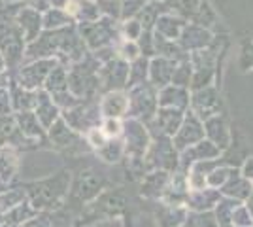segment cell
<instances>
[{"label":"cell","mask_w":253,"mask_h":227,"mask_svg":"<svg viewBox=\"0 0 253 227\" xmlns=\"http://www.w3.org/2000/svg\"><path fill=\"white\" fill-rule=\"evenodd\" d=\"M100 61L95 55L89 53L70 65L68 70V89L78 98H91L100 89Z\"/></svg>","instance_id":"1"},{"label":"cell","mask_w":253,"mask_h":227,"mask_svg":"<svg viewBox=\"0 0 253 227\" xmlns=\"http://www.w3.org/2000/svg\"><path fill=\"white\" fill-rule=\"evenodd\" d=\"M27 45L29 44L25 40V34L15 23V19L0 21V51L4 53L10 68L23 65Z\"/></svg>","instance_id":"2"},{"label":"cell","mask_w":253,"mask_h":227,"mask_svg":"<svg viewBox=\"0 0 253 227\" xmlns=\"http://www.w3.org/2000/svg\"><path fill=\"white\" fill-rule=\"evenodd\" d=\"M68 185H70V173H59L55 178L43 180L34 185V189L31 191V205L36 210L59 205L68 191Z\"/></svg>","instance_id":"3"},{"label":"cell","mask_w":253,"mask_h":227,"mask_svg":"<svg viewBox=\"0 0 253 227\" xmlns=\"http://www.w3.org/2000/svg\"><path fill=\"white\" fill-rule=\"evenodd\" d=\"M119 19H112V17H100L98 21L93 23H80L78 31L84 38L85 45L89 51H96L100 47H108L116 42L117 27L116 23Z\"/></svg>","instance_id":"4"},{"label":"cell","mask_w":253,"mask_h":227,"mask_svg":"<svg viewBox=\"0 0 253 227\" xmlns=\"http://www.w3.org/2000/svg\"><path fill=\"white\" fill-rule=\"evenodd\" d=\"M57 63H61V61L59 59H32V61H25L23 65L17 66L13 82L19 84L21 87H27V89L40 91V89H43L47 76L57 66Z\"/></svg>","instance_id":"5"},{"label":"cell","mask_w":253,"mask_h":227,"mask_svg":"<svg viewBox=\"0 0 253 227\" xmlns=\"http://www.w3.org/2000/svg\"><path fill=\"white\" fill-rule=\"evenodd\" d=\"M63 118L74 131L87 133L95 127H100L104 116L100 112V102H93L91 98H84L74 108L63 112Z\"/></svg>","instance_id":"6"},{"label":"cell","mask_w":253,"mask_h":227,"mask_svg":"<svg viewBox=\"0 0 253 227\" xmlns=\"http://www.w3.org/2000/svg\"><path fill=\"white\" fill-rule=\"evenodd\" d=\"M128 74H130V63L121 59L119 55L106 61L104 65L100 66V89L102 91H117L128 86Z\"/></svg>","instance_id":"7"},{"label":"cell","mask_w":253,"mask_h":227,"mask_svg":"<svg viewBox=\"0 0 253 227\" xmlns=\"http://www.w3.org/2000/svg\"><path fill=\"white\" fill-rule=\"evenodd\" d=\"M15 23L19 25V29H21L23 34H25L27 44L34 42V40L45 31V29H43V13L38 10H34L29 4H23L21 8H19L17 15H15Z\"/></svg>","instance_id":"8"},{"label":"cell","mask_w":253,"mask_h":227,"mask_svg":"<svg viewBox=\"0 0 253 227\" xmlns=\"http://www.w3.org/2000/svg\"><path fill=\"white\" fill-rule=\"evenodd\" d=\"M128 95L123 89L108 91L100 98V112L104 118H123L128 112Z\"/></svg>","instance_id":"9"},{"label":"cell","mask_w":253,"mask_h":227,"mask_svg":"<svg viewBox=\"0 0 253 227\" xmlns=\"http://www.w3.org/2000/svg\"><path fill=\"white\" fill-rule=\"evenodd\" d=\"M36 116L42 121V125L45 127V131L51 129V125L57 121V119L63 116V110L57 106V102L53 100L51 93H47L45 89H40L38 91V104H36Z\"/></svg>","instance_id":"10"},{"label":"cell","mask_w":253,"mask_h":227,"mask_svg":"<svg viewBox=\"0 0 253 227\" xmlns=\"http://www.w3.org/2000/svg\"><path fill=\"white\" fill-rule=\"evenodd\" d=\"M15 123H17V131L27 138H42L43 133H45V127L38 119L34 110L15 112Z\"/></svg>","instance_id":"11"},{"label":"cell","mask_w":253,"mask_h":227,"mask_svg":"<svg viewBox=\"0 0 253 227\" xmlns=\"http://www.w3.org/2000/svg\"><path fill=\"white\" fill-rule=\"evenodd\" d=\"M100 185H102V180L96 176L93 171H82L78 180H76L74 185V195L82 201H91L95 199L98 191H100Z\"/></svg>","instance_id":"12"},{"label":"cell","mask_w":253,"mask_h":227,"mask_svg":"<svg viewBox=\"0 0 253 227\" xmlns=\"http://www.w3.org/2000/svg\"><path fill=\"white\" fill-rule=\"evenodd\" d=\"M10 91H11V100H13V110L15 112H27V110L36 108V104H38V91L21 87L19 84H15V82H11Z\"/></svg>","instance_id":"13"},{"label":"cell","mask_w":253,"mask_h":227,"mask_svg":"<svg viewBox=\"0 0 253 227\" xmlns=\"http://www.w3.org/2000/svg\"><path fill=\"white\" fill-rule=\"evenodd\" d=\"M76 25V19L72 15V11L66 8H49L47 11H43V29L45 31H61L66 27Z\"/></svg>","instance_id":"14"},{"label":"cell","mask_w":253,"mask_h":227,"mask_svg":"<svg viewBox=\"0 0 253 227\" xmlns=\"http://www.w3.org/2000/svg\"><path fill=\"white\" fill-rule=\"evenodd\" d=\"M68 10L72 11L76 25L98 21L102 17V11H100V8H98V4H96L95 0H74Z\"/></svg>","instance_id":"15"},{"label":"cell","mask_w":253,"mask_h":227,"mask_svg":"<svg viewBox=\"0 0 253 227\" xmlns=\"http://www.w3.org/2000/svg\"><path fill=\"white\" fill-rule=\"evenodd\" d=\"M76 133H78V131L72 129V127L66 123V119L61 116V118L51 125L49 136H51V140L55 142L57 146H61V148H72V146H76V144L80 142Z\"/></svg>","instance_id":"16"},{"label":"cell","mask_w":253,"mask_h":227,"mask_svg":"<svg viewBox=\"0 0 253 227\" xmlns=\"http://www.w3.org/2000/svg\"><path fill=\"white\" fill-rule=\"evenodd\" d=\"M19 167V155L13 146H0V182H10Z\"/></svg>","instance_id":"17"},{"label":"cell","mask_w":253,"mask_h":227,"mask_svg":"<svg viewBox=\"0 0 253 227\" xmlns=\"http://www.w3.org/2000/svg\"><path fill=\"white\" fill-rule=\"evenodd\" d=\"M172 66H174L172 61L165 59V57H159V59L149 61V78H151L153 86L167 87L170 78L174 76V68Z\"/></svg>","instance_id":"18"},{"label":"cell","mask_w":253,"mask_h":227,"mask_svg":"<svg viewBox=\"0 0 253 227\" xmlns=\"http://www.w3.org/2000/svg\"><path fill=\"white\" fill-rule=\"evenodd\" d=\"M68 70H70V65H64V63H57V66L53 68L47 80H45V86L43 89L47 93H61V91H66L68 89Z\"/></svg>","instance_id":"19"},{"label":"cell","mask_w":253,"mask_h":227,"mask_svg":"<svg viewBox=\"0 0 253 227\" xmlns=\"http://www.w3.org/2000/svg\"><path fill=\"white\" fill-rule=\"evenodd\" d=\"M34 206H29V203H21L19 206H15V208H11L10 212L4 216V224L6 226H23L25 222H29V220H32V216H34Z\"/></svg>","instance_id":"20"},{"label":"cell","mask_w":253,"mask_h":227,"mask_svg":"<svg viewBox=\"0 0 253 227\" xmlns=\"http://www.w3.org/2000/svg\"><path fill=\"white\" fill-rule=\"evenodd\" d=\"M149 74V61L146 57H138L130 63V74H128V87L132 86H140L144 84V80L148 78Z\"/></svg>","instance_id":"21"},{"label":"cell","mask_w":253,"mask_h":227,"mask_svg":"<svg viewBox=\"0 0 253 227\" xmlns=\"http://www.w3.org/2000/svg\"><path fill=\"white\" fill-rule=\"evenodd\" d=\"M27 193L23 189H8L0 193V212H10L11 208L25 203Z\"/></svg>","instance_id":"22"},{"label":"cell","mask_w":253,"mask_h":227,"mask_svg":"<svg viewBox=\"0 0 253 227\" xmlns=\"http://www.w3.org/2000/svg\"><path fill=\"white\" fill-rule=\"evenodd\" d=\"M123 151H125V146H123L121 142L117 140V138H110L102 148H98V150H96V153H98L104 161L114 163L123 155Z\"/></svg>","instance_id":"23"},{"label":"cell","mask_w":253,"mask_h":227,"mask_svg":"<svg viewBox=\"0 0 253 227\" xmlns=\"http://www.w3.org/2000/svg\"><path fill=\"white\" fill-rule=\"evenodd\" d=\"M98 8L102 11L104 17H112V19H121V6L123 0H95Z\"/></svg>","instance_id":"24"},{"label":"cell","mask_w":253,"mask_h":227,"mask_svg":"<svg viewBox=\"0 0 253 227\" xmlns=\"http://www.w3.org/2000/svg\"><path fill=\"white\" fill-rule=\"evenodd\" d=\"M121 33H123V38H126V40H138L144 34V27H142V23L138 21L136 17H130V19L123 21Z\"/></svg>","instance_id":"25"},{"label":"cell","mask_w":253,"mask_h":227,"mask_svg":"<svg viewBox=\"0 0 253 227\" xmlns=\"http://www.w3.org/2000/svg\"><path fill=\"white\" fill-rule=\"evenodd\" d=\"M149 0H123V6H121V19H130V17H136L140 11L146 8Z\"/></svg>","instance_id":"26"},{"label":"cell","mask_w":253,"mask_h":227,"mask_svg":"<svg viewBox=\"0 0 253 227\" xmlns=\"http://www.w3.org/2000/svg\"><path fill=\"white\" fill-rule=\"evenodd\" d=\"M100 129L104 131L108 138H119V135L123 131V123L119 121V118H104L100 123Z\"/></svg>","instance_id":"27"},{"label":"cell","mask_w":253,"mask_h":227,"mask_svg":"<svg viewBox=\"0 0 253 227\" xmlns=\"http://www.w3.org/2000/svg\"><path fill=\"white\" fill-rule=\"evenodd\" d=\"M17 129V123H15V116H0V146H4L6 140L10 138V135Z\"/></svg>","instance_id":"28"},{"label":"cell","mask_w":253,"mask_h":227,"mask_svg":"<svg viewBox=\"0 0 253 227\" xmlns=\"http://www.w3.org/2000/svg\"><path fill=\"white\" fill-rule=\"evenodd\" d=\"M13 110V100H11L10 87H0V116H11Z\"/></svg>","instance_id":"29"},{"label":"cell","mask_w":253,"mask_h":227,"mask_svg":"<svg viewBox=\"0 0 253 227\" xmlns=\"http://www.w3.org/2000/svg\"><path fill=\"white\" fill-rule=\"evenodd\" d=\"M25 4H29V6H32L34 10L38 11H47L49 8H51V4H49V0H27Z\"/></svg>","instance_id":"30"},{"label":"cell","mask_w":253,"mask_h":227,"mask_svg":"<svg viewBox=\"0 0 253 227\" xmlns=\"http://www.w3.org/2000/svg\"><path fill=\"white\" fill-rule=\"evenodd\" d=\"M72 2L74 0H49V4H51L53 8H66V10L72 6Z\"/></svg>","instance_id":"31"},{"label":"cell","mask_w":253,"mask_h":227,"mask_svg":"<svg viewBox=\"0 0 253 227\" xmlns=\"http://www.w3.org/2000/svg\"><path fill=\"white\" fill-rule=\"evenodd\" d=\"M21 227H45V224H43L42 220H38V218H36V220L32 218V220H29V222H25Z\"/></svg>","instance_id":"32"},{"label":"cell","mask_w":253,"mask_h":227,"mask_svg":"<svg viewBox=\"0 0 253 227\" xmlns=\"http://www.w3.org/2000/svg\"><path fill=\"white\" fill-rule=\"evenodd\" d=\"M27 0H0L2 6H8V4H25Z\"/></svg>","instance_id":"33"}]
</instances>
